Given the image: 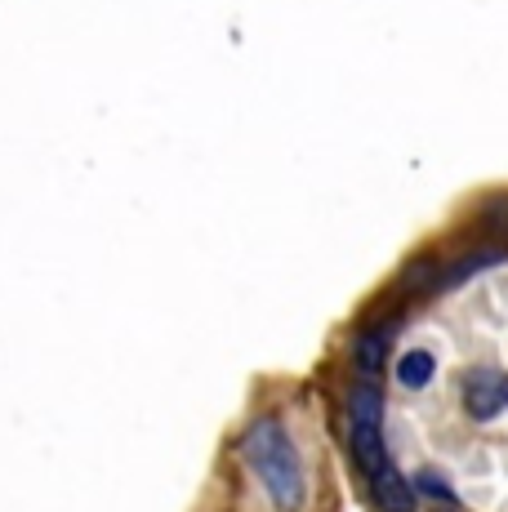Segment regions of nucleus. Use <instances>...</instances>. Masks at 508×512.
<instances>
[{
	"mask_svg": "<svg viewBox=\"0 0 508 512\" xmlns=\"http://www.w3.org/2000/svg\"><path fill=\"white\" fill-rule=\"evenodd\" d=\"M353 357H357V370H361V374H379V370H384V357H388V330H366V334H357Z\"/></svg>",
	"mask_w": 508,
	"mask_h": 512,
	"instance_id": "nucleus-6",
	"label": "nucleus"
},
{
	"mask_svg": "<svg viewBox=\"0 0 508 512\" xmlns=\"http://www.w3.org/2000/svg\"><path fill=\"white\" fill-rule=\"evenodd\" d=\"M433 374H437V357L428 348H410V352H402V361H397V383L402 388H428L433 383Z\"/></svg>",
	"mask_w": 508,
	"mask_h": 512,
	"instance_id": "nucleus-5",
	"label": "nucleus"
},
{
	"mask_svg": "<svg viewBox=\"0 0 508 512\" xmlns=\"http://www.w3.org/2000/svg\"><path fill=\"white\" fill-rule=\"evenodd\" d=\"M370 490H375V504L384 512H415V481H406L393 464L370 477Z\"/></svg>",
	"mask_w": 508,
	"mask_h": 512,
	"instance_id": "nucleus-4",
	"label": "nucleus"
},
{
	"mask_svg": "<svg viewBox=\"0 0 508 512\" xmlns=\"http://www.w3.org/2000/svg\"><path fill=\"white\" fill-rule=\"evenodd\" d=\"M241 455H246V464L254 468L259 486L268 490V499L281 512H299V508H304L308 486H304L299 450H295V441H290L286 423H281V419H259L246 432V441H241Z\"/></svg>",
	"mask_w": 508,
	"mask_h": 512,
	"instance_id": "nucleus-1",
	"label": "nucleus"
},
{
	"mask_svg": "<svg viewBox=\"0 0 508 512\" xmlns=\"http://www.w3.org/2000/svg\"><path fill=\"white\" fill-rule=\"evenodd\" d=\"M379 415H384V397L375 383H357L348 397V437H353V459L366 477L388 468L384 455V432H379Z\"/></svg>",
	"mask_w": 508,
	"mask_h": 512,
	"instance_id": "nucleus-2",
	"label": "nucleus"
},
{
	"mask_svg": "<svg viewBox=\"0 0 508 512\" xmlns=\"http://www.w3.org/2000/svg\"><path fill=\"white\" fill-rule=\"evenodd\" d=\"M415 490H419V495H433V499H442V504H451V486H446V481L442 477H437V472H419V477H415Z\"/></svg>",
	"mask_w": 508,
	"mask_h": 512,
	"instance_id": "nucleus-7",
	"label": "nucleus"
},
{
	"mask_svg": "<svg viewBox=\"0 0 508 512\" xmlns=\"http://www.w3.org/2000/svg\"><path fill=\"white\" fill-rule=\"evenodd\" d=\"M433 512H459L455 504H442V508H433Z\"/></svg>",
	"mask_w": 508,
	"mask_h": 512,
	"instance_id": "nucleus-8",
	"label": "nucleus"
},
{
	"mask_svg": "<svg viewBox=\"0 0 508 512\" xmlns=\"http://www.w3.org/2000/svg\"><path fill=\"white\" fill-rule=\"evenodd\" d=\"M464 410L468 419L491 423L508 410V370H468L464 374Z\"/></svg>",
	"mask_w": 508,
	"mask_h": 512,
	"instance_id": "nucleus-3",
	"label": "nucleus"
}]
</instances>
